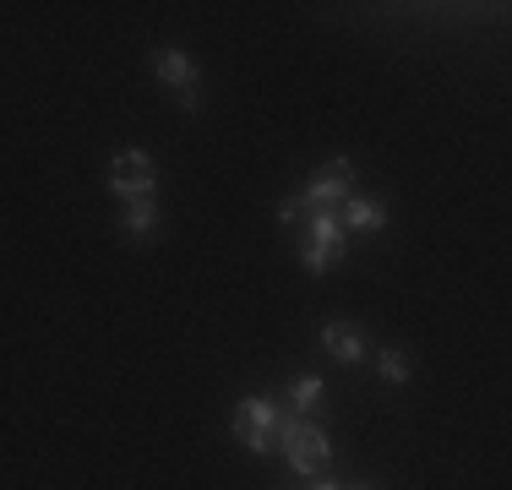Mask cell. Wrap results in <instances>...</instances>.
Returning a JSON list of instances; mask_svg holds the SVG:
<instances>
[{
	"mask_svg": "<svg viewBox=\"0 0 512 490\" xmlns=\"http://www.w3.org/2000/svg\"><path fill=\"white\" fill-rule=\"evenodd\" d=\"M278 447H284L289 469L300 474V480H322L327 469H333V447H327V431L322 425H311L306 414H278Z\"/></svg>",
	"mask_w": 512,
	"mask_h": 490,
	"instance_id": "obj_1",
	"label": "cell"
},
{
	"mask_svg": "<svg viewBox=\"0 0 512 490\" xmlns=\"http://www.w3.org/2000/svg\"><path fill=\"white\" fill-rule=\"evenodd\" d=\"M229 425H235V441L246 452H273L278 447V403L273 398H256V392H251V398H240Z\"/></svg>",
	"mask_w": 512,
	"mask_h": 490,
	"instance_id": "obj_2",
	"label": "cell"
},
{
	"mask_svg": "<svg viewBox=\"0 0 512 490\" xmlns=\"http://www.w3.org/2000/svg\"><path fill=\"white\" fill-rule=\"evenodd\" d=\"M306 251H300V262H306V273H327V267H333V256L344 251V224H338V207H316V213L306 218Z\"/></svg>",
	"mask_w": 512,
	"mask_h": 490,
	"instance_id": "obj_3",
	"label": "cell"
},
{
	"mask_svg": "<svg viewBox=\"0 0 512 490\" xmlns=\"http://www.w3.org/2000/svg\"><path fill=\"white\" fill-rule=\"evenodd\" d=\"M153 71H158V82H164V88H175L180 104L197 115V109H202V88H197V66H191L186 49H175V44L153 49Z\"/></svg>",
	"mask_w": 512,
	"mask_h": 490,
	"instance_id": "obj_4",
	"label": "cell"
},
{
	"mask_svg": "<svg viewBox=\"0 0 512 490\" xmlns=\"http://www.w3.org/2000/svg\"><path fill=\"white\" fill-rule=\"evenodd\" d=\"M349 186H355V164H349V158H327V164L306 180V191H300V196H306V207L316 213V207H344Z\"/></svg>",
	"mask_w": 512,
	"mask_h": 490,
	"instance_id": "obj_5",
	"label": "cell"
},
{
	"mask_svg": "<svg viewBox=\"0 0 512 490\" xmlns=\"http://www.w3.org/2000/svg\"><path fill=\"white\" fill-rule=\"evenodd\" d=\"M153 180H158V169H153V158L148 153H115L109 158V191L115 196H153Z\"/></svg>",
	"mask_w": 512,
	"mask_h": 490,
	"instance_id": "obj_6",
	"label": "cell"
},
{
	"mask_svg": "<svg viewBox=\"0 0 512 490\" xmlns=\"http://www.w3.org/2000/svg\"><path fill=\"white\" fill-rule=\"evenodd\" d=\"M322 349L333 354L338 365H360V360H365V338H360L349 322H327V327H322Z\"/></svg>",
	"mask_w": 512,
	"mask_h": 490,
	"instance_id": "obj_7",
	"label": "cell"
},
{
	"mask_svg": "<svg viewBox=\"0 0 512 490\" xmlns=\"http://www.w3.org/2000/svg\"><path fill=\"white\" fill-rule=\"evenodd\" d=\"M338 224H344V235L349 229H355V235H376V229L387 224V207L382 202H355V196H349V202L338 207Z\"/></svg>",
	"mask_w": 512,
	"mask_h": 490,
	"instance_id": "obj_8",
	"label": "cell"
},
{
	"mask_svg": "<svg viewBox=\"0 0 512 490\" xmlns=\"http://www.w3.org/2000/svg\"><path fill=\"white\" fill-rule=\"evenodd\" d=\"M153 224H158V202H153V196H131L126 213H120V235H126V240H148Z\"/></svg>",
	"mask_w": 512,
	"mask_h": 490,
	"instance_id": "obj_9",
	"label": "cell"
},
{
	"mask_svg": "<svg viewBox=\"0 0 512 490\" xmlns=\"http://www.w3.org/2000/svg\"><path fill=\"white\" fill-rule=\"evenodd\" d=\"M376 371H382V382L404 387L409 376H414V365H409V354H404V349H382V354H376Z\"/></svg>",
	"mask_w": 512,
	"mask_h": 490,
	"instance_id": "obj_10",
	"label": "cell"
},
{
	"mask_svg": "<svg viewBox=\"0 0 512 490\" xmlns=\"http://www.w3.org/2000/svg\"><path fill=\"white\" fill-rule=\"evenodd\" d=\"M284 398H289V409H295V414H306L311 403L322 398V376H295V382H289V392H284Z\"/></svg>",
	"mask_w": 512,
	"mask_h": 490,
	"instance_id": "obj_11",
	"label": "cell"
},
{
	"mask_svg": "<svg viewBox=\"0 0 512 490\" xmlns=\"http://www.w3.org/2000/svg\"><path fill=\"white\" fill-rule=\"evenodd\" d=\"M300 218H311V207H306V196H284V202H278V224H300Z\"/></svg>",
	"mask_w": 512,
	"mask_h": 490,
	"instance_id": "obj_12",
	"label": "cell"
},
{
	"mask_svg": "<svg viewBox=\"0 0 512 490\" xmlns=\"http://www.w3.org/2000/svg\"><path fill=\"white\" fill-rule=\"evenodd\" d=\"M311 490H344V485H338V480H327V474H322V480H306Z\"/></svg>",
	"mask_w": 512,
	"mask_h": 490,
	"instance_id": "obj_13",
	"label": "cell"
},
{
	"mask_svg": "<svg viewBox=\"0 0 512 490\" xmlns=\"http://www.w3.org/2000/svg\"><path fill=\"white\" fill-rule=\"evenodd\" d=\"M344 490H376V485H344Z\"/></svg>",
	"mask_w": 512,
	"mask_h": 490,
	"instance_id": "obj_14",
	"label": "cell"
},
{
	"mask_svg": "<svg viewBox=\"0 0 512 490\" xmlns=\"http://www.w3.org/2000/svg\"><path fill=\"white\" fill-rule=\"evenodd\" d=\"M289 490H306V485H289Z\"/></svg>",
	"mask_w": 512,
	"mask_h": 490,
	"instance_id": "obj_15",
	"label": "cell"
}]
</instances>
